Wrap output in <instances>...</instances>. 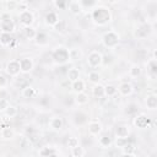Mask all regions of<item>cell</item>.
<instances>
[{"instance_id": "1", "label": "cell", "mask_w": 157, "mask_h": 157, "mask_svg": "<svg viewBox=\"0 0 157 157\" xmlns=\"http://www.w3.org/2000/svg\"><path fill=\"white\" fill-rule=\"evenodd\" d=\"M91 18L97 25L103 26L112 20V15H110L109 9H107L105 6H96L91 12Z\"/></svg>"}, {"instance_id": "2", "label": "cell", "mask_w": 157, "mask_h": 157, "mask_svg": "<svg viewBox=\"0 0 157 157\" xmlns=\"http://www.w3.org/2000/svg\"><path fill=\"white\" fill-rule=\"evenodd\" d=\"M0 28L2 33H11L15 29V23L11 20V16L9 13H2L0 16Z\"/></svg>"}, {"instance_id": "3", "label": "cell", "mask_w": 157, "mask_h": 157, "mask_svg": "<svg viewBox=\"0 0 157 157\" xmlns=\"http://www.w3.org/2000/svg\"><path fill=\"white\" fill-rule=\"evenodd\" d=\"M53 59L58 64H65L69 60V50L64 47H59L53 52Z\"/></svg>"}, {"instance_id": "4", "label": "cell", "mask_w": 157, "mask_h": 157, "mask_svg": "<svg viewBox=\"0 0 157 157\" xmlns=\"http://www.w3.org/2000/svg\"><path fill=\"white\" fill-rule=\"evenodd\" d=\"M103 43L108 48H113L119 43V36L114 31H108L103 36Z\"/></svg>"}, {"instance_id": "5", "label": "cell", "mask_w": 157, "mask_h": 157, "mask_svg": "<svg viewBox=\"0 0 157 157\" xmlns=\"http://www.w3.org/2000/svg\"><path fill=\"white\" fill-rule=\"evenodd\" d=\"M103 61V56L98 50H92L87 56V64L91 67H97Z\"/></svg>"}, {"instance_id": "6", "label": "cell", "mask_w": 157, "mask_h": 157, "mask_svg": "<svg viewBox=\"0 0 157 157\" xmlns=\"http://www.w3.org/2000/svg\"><path fill=\"white\" fill-rule=\"evenodd\" d=\"M6 72L10 76H17L21 70H20V63L18 60H10L6 65Z\"/></svg>"}, {"instance_id": "7", "label": "cell", "mask_w": 157, "mask_h": 157, "mask_svg": "<svg viewBox=\"0 0 157 157\" xmlns=\"http://www.w3.org/2000/svg\"><path fill=\"white\" fill-rule=\"evenodd\" d=\"M18 63H20V70L23 74H27L33 69V61L29 58H22L18 60Z\"/></svg>"}, {"instance_id": "8", "label": "cell", "mask_w": 157, "mask_h": 157, "mask_svg": "<svg viewBox=\"0 0 157 157\" xmlns=\"http://www.w3.org/2000/svg\"><path fill=\"white\" fill-rule=\"evenodd\" d=\"M20 22L25 26V27H28L32 25L33 22V13L27 10V11H23V12H20Z\"/></svg>"}, {"instance_id": "9", "label": "cell", "mask_w": 157, "mask_h": 157, "mask_svg": "<svg viewBox=\"0 0 157 157\" xmlns=\"http://www.w3.org/2000/svg\"><path fill=\"white\" fill-rule=\"evenodd\" d=\"M134 124L136 128H140V129H145L147 128V125L150 124V119L144 115V114H140V115H136L135 119H134Z\"/></svg>"}, {"instance_id": "10", "label": "cell", "mask_w": 157, "mask_h": 157, "mask_svg": "<svg viewBox=\"0 0 157 157\" xmlns=\"http://www.w3.org/2000/svg\"><path fill=\"white\" fill-rule=\"evenodd\" d=\"M66 7H67L69 11H70L71 13H74V15H78V13H81V11L83 10L82 6H81V4H80V1H76V0L67 1Z\"/></svg>"}, {"instance_id": "11", "label": "cell", "mask_w": 157, "mask_h": 157, "mask_svg": "<svg viewBox=\"0 0 157 157\" xmlns=\"http://www.w3.org/2000/svg\"><path fill=\"white\" fill-rule=\"evenodd\" d=\"M102 131V125L98 123V121H92V123H90V125H88V132L91 134V135H98L99 132Z\"/></svg>"}, {"instance_id": "12", "label": "cell", "mask_w": 157, "mask_h": 157, "mask_svg": "<svg viewBox=\"0 0 157 157\" xmlns=\"http://www.w3.org/2000/svg\"><path fill=\"white\" fill-rule=\"evenodd\" d=\"M50 128L52 129H54V130H60L61 128H63V125H64V121H63V119L60 118V117H54V118H52L50 119Z\"/></svg>"}, {"instance_id": "13", "label": "cell", "mask_w": 157, "mask_h": 157, "mask_svg": "<svg viewBox=\"0 0 157 157\" xmlns=\"http://www.w3.org/2000/svg\"><path fill=\"white\" fill-rule=\"evenodd\" d=\"M118 91H119L123 96H129V94L132 92V86H131V83H129V82H124V83H121V85L119 86Z\"/></svg>"}, {"instance_id": "14", "label": "cell", "mask_w": 157, "mask_h": 157, "mask_svg": "<svg viewBox=\"0 0 157 157\" xmlns=\"http://www.w3.org/2000/svg\"><path fill=\"white\" fill-rule=\"evenodd\" d=\"M67 80L70 82H75V81L80 80V71L77 69H75V67L69 69V71H67Z\"/></svg>"}, {"instance_id": "15", "label": "cell", "mask_w": 157, "mask_h": 157, "mask_svg": "<svg viewBox=\"0 0 157 157\" xmlns=\"http://www.w3.org/2000/svg\"><path fill=\"white\" fill-rule=\"evenodd\" d=\"M21 94H22V97H25V98H33V97L36 96V90H34L32 86H26V87L22 88Z\"/></svg>"}, {"instance_id": "16", "label": "cell", "mask_w": 157, "mask_h": 157, "mask_svg": "<svg viewBox=\"0 0 157 157\" xmlns=\"http://www.w3.org/2000/svg\"><path fill=\"white\" fill-rule=\"evenodd\" d=\"M59 21V17H58V15L55 13V12H48L47 15H45V22H47V25H49V26H54L56 22Z\"/></svg>"}, {"instance_id": "17", "label": "cell", "mask_w": 157, "mask_h": 157, "mask_svg": "<svg viewBox=\"0 0 157 157\" xmlns=\"http://www.w3.org/2000/svg\"><path fill=\"white\" fill-rule=\"evenodd\" d=\"M92 93L96 98H103L104 97V86L97 83L94 85V87L92 88Z\"/></svg>"}, {"instance_id": "18", "label": "cell", "mask_w": 157, "mask_h": 157, "mask_svg": "<svg viewBox=\"0 0 157 157\" xmlns=\"http://www.w3.org/2000/svg\"><path fill=\"white\" fill-rule=\"evenodd\" d=\"M148 28H150L148 25H142V26H140V27L136 29L135 36L139 37V38H144V37H146V36L148 34V31H150Z\"/></svg>"}, {"instance_id": "19", "label": "cell", "mask_w": 157, "mask_h": 157, "mask_svg": "<svg viewBox=\"0 0 157 157\" xmlns=\"http://www.w3.org/2000/svg\"><path fill=\"white\" fill-rule=\"evenodd\" d=\"M115 134H117L118 137H128V135H129V129H128V126H125V125H119V126L115 128Z\"/></svg>"}, {"instance_id": "20", "label": "cell", "mask_w": 157, "mask_h": 157, "mask_svg": "<svg viewBox=\"0 0 157 157\" xmlns=\"http://www.w3.org/2000/svg\"><path fill=\"white\" fill-rule=\"evenodd\" d=\"M81 56H82V53H81L80 49H77V48L69 49V59H71V60H80Z\"/></svg>"}, {"instance_id": "21", "label": "cell", "mask_w": 157, "mask_h": 157, "mask_svg": "<svg viewBox=\"0 0 157 157\" xmlns=\"http://www.w3.org/2000/svg\"><path fill=\"white\" fill-rule=\"evenodd\" d=\"M146 105L148 109H156L157 107V97L155 94H150L146 98Z\"/></svg>"}, {"instance_id": "22", "label": "cell", "mask_w": 157, "mask_h": 157, "mask_svg": "<svg viewBox=\"0 0 157 157\" xmlns=\"http://www.w3.org/2000/svg\"><path fill=\"white\" fill-rule=\"evenodd\" d=\"M12 40H13V38H12V36L10 33H2L1 32V34H0V43L2 45H10Z\"/></svg>"}, {"instance_id": "23", "label": "cell", "mask_w": 157, "mask_h": 157, "mask_svg": "<svg viewBox=\"0 0 157 157\" xmlns=\"http://www.w3.org/2000/svg\"><path fill=\"white\" fill-rule=\"evenodd\" d=\"M23 33H25V37L28 38V39H33V38H36V36H37V31H36L34 28H32L31 26L25 27V28H23Z\"/></svg>"}, {"instance_id": "24", "label": "cell", "mask_w": 157, "mask_h": 157, "mask_svg": "<svg viewBox=\"0 0 157 157\" xmlns=\"http://www.w3.org/2000/svg\"><path fill=\"white\" fill-rule=\"evenodd\" d=\"M72 88H74L75 92L81 93V92L85 91V82H83L82 80H77V81L72 82Z\"/></svg>"}, {"instance_id": "25", "label": "cell", "mask_w": 157, "mask_h": 157, "mask_svg": "<svg viewBox=\"0 0 157 157\" xmlns=\"http://www.w3.org/2000/svg\"><path fill=\"white\" fill-rule=\"evenodd\" d=\"M13 135H15V132L10 126H5V128L1 129V136L4 139H12Z\"/></svg>"}, {"instance_id": "26", "label": "cell", "mask_w": 157, "mask_h": 157, "mask_svg": "<svg viewBox=\"0 0 157 157\" xmlns=\"http://www.w3.org/2000/svg\"><path fill=\"white\" fill-rule=\"evenodd\" d=\"M76 103L77 104H80V105H82V104H86L87 102H88V94L87 93H85V92H81V93H78L77 94V97H76Z\"/></svg>"}, {"instance_id": "27", "label": "cell", "mask_w": 157, "mask_h": 157, "mask_svg": "<svg viewBox=\"0 0 157 157\" xmlns=\"http://www.w3.org/2000/svg\"><path fill=\"white\" fill-rule=\"evenodd\" d=\"M53 27H54V29H55L56 32L63 33V32L66 29V21H64V20H59Z\"/></svg>"}, {"instance_id": "28", "label": "cell", "mask_w": 157, "mask_h": 157, "mask_svg": "<svg viewBox=\"0 0 157 157\" xmlns=\"http://www.w3.org/2000/svg\"><path fill=\"white\" fill-rule=\"evenodd\" d=\"M71 155H72V157H83V155H85V150H83L82 146L78 145V146L71 148Z\"/></svg>"}, {"instance_id": "29", "label": "cell", "mask_w": 157, "mask_h": 157, "mask_svg": "<svg viewBox=\"0 0 157 157\" xmlns=\"http://www.w3.org/2000/svg\"><path fill=\"white\" fill-rule=\"evenodd\" d=\"M117 92H118L117 87H114V86H112V85H108V86H105V87H104V96L113 97Z\"/></svg>"}, {"instance_id": "30", "label": "cell", "mask_w": 157, "mask_h": 157, "mask_svg": "<svg viewBox=\"0 0 157 157\" xmlns=\"http://www.w3.org/2000/svg\"><path fill=\"white\" fill-rule=\"evenodd\" d=\"M17 113H18V110H17V108L16 107H12V105H9L7 108H6V110H5V115L9 118H13V117H16L17 115Z\"/></svg>"}, {"instance_id": "31", "label": "cell", "mask_w": 157, "mask_h": 157, "mask_svg": "<svg viewBox=\"0 0 157 157\" xmlns=\"http://www.w3.org/2000/svg\"><path fill=\"white\" fill-rule=\"evenodd\" d=\"M98 142H99V145L102 146V147H109L110 146V144H112V139L109 137V136H101L99 137V140H98Z\"/></svg>"}, {"instance_id": "32", "label": "cell", "mask_w": 157, "mask_h": 157, "mask_svg": "<svg viewBox=\"0 0 157 157\" xmlns=\"http://www.w3.org/2000/svg\"><path fill=\"white\" fill-rule=\"evenodd\" d=\"M135 146L129 141L124 147H123V152H124V155H132L134 152H135Z\"/></svg>"}, {"instance_id": "33", "label": "cell", "mask_w": 157, "mask_h": 157, "mask_svg": "<svg viewBox=\"0 0 157 157\" xmlns=\"http://www.w3.org/2000/svg\"><path fill=\"white\" fill-rule=\"evenodd\" d=\"M88 80L92 82V83H98V81L101 80V75L98 74V72H96V71H91L90 74H88Z\"/></svg>"}, {"instance_id": "34", "label": "cell", "mask_w": 157, "mask_h": 157, "mask_svg": "<svg viewBox=\"0 0 157 157\" xmlns=\"http://www.w3.org/2000/svg\"><path fill=\"white\" fill-rule=\"evenodd\" d=\"M66 145H67V147H69V148H74V147H76V146H78V145H80V144H78V139H77V137H75V136H71V137H69V139H67Z\"/></svg>"}, {"instance_id": "35", "label": "cell", "mask_w": 157, "mask_h": 157, "mask_svg": "<svg viewBox=\"0 0 157 157\" xmlns=\"http://www.w3.org/2000/svg\"><path fill=\"white\" fill-rule=\"evenodd\" d=\"M129 74H130L131 77H137V76L141 74V67H140L139 65H134V66H131V69L129 70Z\"/></svg>"}, {"instance_id": "36", "label": "cell", "mask_w": 157, "mask_h": 157, "mask_svg": "<svg viewBox=\"0 0 157 157\" xmlns=\"http://www.w3.org/2000/svg\"><path fill=\"white\" fill-rule=\"evenodd\" d=\"M28 7H29V2L28 1H18V4H17V10H20V12L29 10Z\"/></svg>"}, {"instance_id": "37", "label": "cell", "mask_w": 157, "mask_h": 157, "mask_svg": "<svg viewBox=\"0 0 157 157\" xmlns=\"http://www.w3.org/2000/svg\"><path fill=\"white\" fill-rule=\"evenodd\" d=\"M56 151L54 150V148H52V147H43V150H40V155L43 156V157H49L50 155H53V153H55Z\"/></svg>"}, {"instance_id": "38", "label": "cell", "mask_w": 157, "mask_h": 157, "mask_svg": "<svg viewBox=\"0 0 157 157\" xmlns=\"http://www.w3.org/2000/svg\"><path fill=\"white\" fill-rule=\"evenodd\" d=\"M128 142H129L128 137H118L117 141H115V146L119 147V148H123Z\"/></svg>"}, {"instance_id": "39", "label": "cell", "mask_w": 157, "mask_h": 157, "mask_svg": "<svg viewBox=\"0 0 157 157\" xmlns=\"http://www.w3.org/2000/svg\"><path fill=\"white\" fill-rule=\"evenodd\" d=\"M36 38H37V43H39V44H44V43H47V34L43 33V32H39V33L37 32Z\"/></svg>"}, {"instance_id": "40", "label": "cell", "mask_w": 157, "mask_h": 157, "mask_svg": "<svg viewBox=\"0 0 157 157\" xmlns=\"http://www.w3.org/2000/svg\"><path fill=\"white\" fill-rule=\"evenodd\" d=\"M4 4H5V6H6L7 10H17V4H18V1H6V2H4Z\"/></svg>"}, {"instance_id": "41", "label": "cell", "mask_w": 157, "mask_h": 157, "mask_svg": "<svg viewBox=\"0 0 157 157\" xmlns=\"http://www.w3.org/2000/svg\"><path fill=\"white\" fill-rule=\"evenodd\" d=\"M148 66H150V72L155 76L156 75V72H157V66H156V60L155 59H152L150 63H148Z\"/></svg>"}, {"instance_id": "42", "label": "cell", "mask_w": 157, "mask_h": 157, "mask_svg": "<svg viewBox=\"0 0 157 157\" xmlns=\"http://www.w3.org/2000/svg\"><path fill=\"white\" fill-rule=\"evenodd\" d=\"M80 4H81V6H82V9L86 7V6H88V7L97 6V1H86V0H81Z\"/></svg>"}, {"instance_id": "43", "label": "cell", "mask_w": 157, "mask_h": 157, "mask_svg": "<svg viewBox=\"0 0 157 157\" xmlns=\"http://www.w3.org/2000/svg\"><path fill=\"white\" fill-rule=\"evenodd\" d=\"M9 101L6 98H0V110H6V108L9 107Z\"/></svg>"}, {"instance_id": "44", "label": "cell", "mask_w": 157, "mask_h": 157, "mask_svg": "<svg viewBox=\"0 0 157 157\" xmlns=\"http://www.w3.org/2000/svg\"><path fill=\"white\" fill-rule=\"evenodd\" d=\"M137 110H139V107H137L136 104H134V103L129 104V109H126L128 114H134V113H136Z\"/></svg>"}, {"instance_id": "45", "label": "cell", "mask_w": 157, "mask_h": 157, "mask_svg": "<svg viewBox=\"0 0 157 157\" xmlns=\"http://www.w3.org/2000/svg\"><path fill=\"white\" fill-rule=\"evenodd\" d=\"M7 86V78L0 74V88H5Z\"/></svg>"}, {"instance_id": "46", "label": "cell", "mask_w": 157, "mask_h": 157, "mask_svg": "<svg viewBox=\"0 0 157 157\" xmlns=\"http://www.w3.org/2000/svg\"><path fill=\"white\" fill-rule=\"evenodd\" d=\"M66 4H67V1H55V2H54L55 6H58V7L63 9V10L66 7Z\"/></svg>"}, {"instance_id": "47", "label": "cell", "mask_w": 157, "mask_h": 157, "mask_svg": "<svg viewBox=\"0 0 157 157\" xmlns=\"http://www.w3.org/2000/svg\"><path fill=\"white\" fill-rule=\"evenodd\" d=\"M49 157H59V156H58V155H56V152H55V153H53V155H50Z\"/></svg>"}, {"instance_id": "48", "label": "cell", "mask_w": 157, "mask_h": 157, "mask_svg": "<svg viewBox=\"0 0 157 157\" xmlns=\"http://www.w3.org/2000/svg\"><path fill=\"white\" fill-rule=\"evenodd\" d=\"M121 157H134V156L132 155H123Z\"/></svg>"}]
</instances>
